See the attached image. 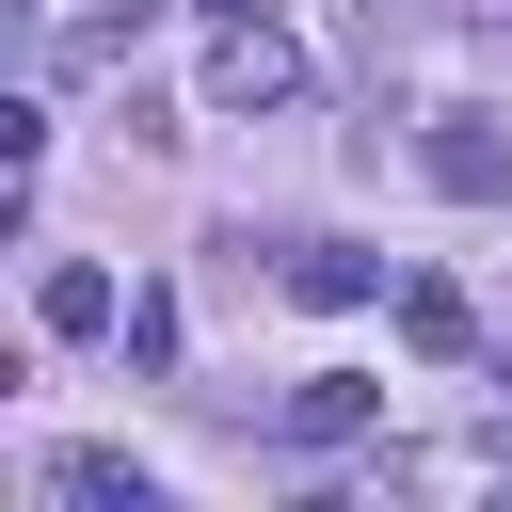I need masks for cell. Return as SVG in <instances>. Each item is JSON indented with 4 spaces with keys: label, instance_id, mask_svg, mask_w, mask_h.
<instances>
[{
    "label": "cell",
    "instance_id": "cell-3",
    "mask_svg": "<svg viewBox=\"0 0 512 512\" xmlns=\"http://www.w3.org/2000/svg\"><path fill=\"white\" fill-rule=\"evenodd\" d=\"M368 416H384V384H368V368H304V384H288V448H352Z\"/></svg>",
    "mask_w": 512,
    "mask_h": 512
},
{
    "label": "cell",
    "instance_id": "cell-8",
    "mask_svg": "<svg viewBox=\"0 0 512 512\" xmlns=\"http://www.w3.org/2000/svg\"><path fill=\"white\" fill-rule=\"evenodd\" d=\"M112 336H128V368H176V288H128V320H112Z\"/></svg>",
    "mask_w": 512,
    "mask_h": 512
},
{
    "label": "cell",
    "instance_id": "cell-4",
    "mask_svg": "<svg viewBox=\"0 0 512 512\" xmlns=\"http://www.w3.org/2000/svg\"><path fill=\"white\" fill-rule=\"evenodd\" d=\"M32 320H48V336H112L128 304H112V272H96V256H48V272H32Z\"/></svg>",
    "mask_w": 512,
    "mask_h": 512
},
{
    "label": "cell",
    "instance_id": "cell-1",
    "mask_svg": "<svg viewBox=\"0 0 512 512\" xmlns=\"http://www.w3.org/2000/svg\"><path fill=\"white\" fill-rule=\"evenodd\" d=\"M304 96V48L272 32V16H224V48H208V112H288Z\"/></svg>",
    "mask_w": 512,
    "mask_h": 512
},
{
    "label": "cell",
    "instance_id": "cell-2",
    "mask_svg": "<svg viewBox=\"0 0 512 512\" xmlns=\"http://www.w3.org/2000/svg\"><path fill=\"white\" fill-rule=\"evenodd\" d=\"M432 192H448V208H496V192H512L496 112H432Z\"/></svg>",
    "mask_w": 512,
    "mask_h": 512
},
{
    "label": "cell",
    "instance_id": "cell-10",
    "mask_svg": "<svg viewBox=\"0 0 512 512\" xmlns=\"http://www.w3.org/2000/svg\"><path fill=\"white\" fill-rule=\"evenodd\" d=\"M16 16H48V0H16Z\"/></svg>",
    "mask_w": 512,
    "mask_h": 512
},
{
    "label": "cell",
    "instance_id": "cell-6",
    "mask_svg": "<svg viewBox=\"0 0 512 512\" xmlns=\"http://www.w3.org/2000/svg\"><path fill=\"white\" fill-rule=\"evenodd\" d=\"M368 288H384L368 240H304V256H288V304H368Z\"/></svg>",
    "mask_w": 512,
    "mask_h": 512
},
{
    "label": "cell",
    "instance_id": "cell-5",
    "mask_svg": "<svg viewBox=\"0 0 512 512\" xmlns=\"http://www.w3.org/2000/svg\"><path fill=\"white\" fill-rule=\"evenodd\" d=\"M48 496H64V512H160V480H144L128 448H64V464H48Z\"/></svg>",
    "mask_w": 512,
    "mask_h": 512
},
{
    "label": "cell",
    "instance_id": "cell-7",
    "mask_svg": "<svg viewBox=\"0 0 512 512\" xmlns=\"http://www.w3.org/2000/svg\"><path fill=\"white\" fill-rule=\"evenodd\" d=\"M400 336H416V352H432V368H464V352H480V304H464V288H432V272H416V288H400Z\"/></svg>",
    "mask_w": 512,
    "mask_h": 512
},
{
    "label": "cell",
    "instance_id": "cell-9",
    "mask_svg": "<svg viewBox=\"0 0 512 512\" xmlns=\"http://www.w3.org/2000/svg\"><path fill=\"white\" fill-rule=\"evenodd\" d=\"M208 16H272V0H208Z\"/></svg>",
    "mask_w": 512,
    "mask_h": 512
}]
</instances>
